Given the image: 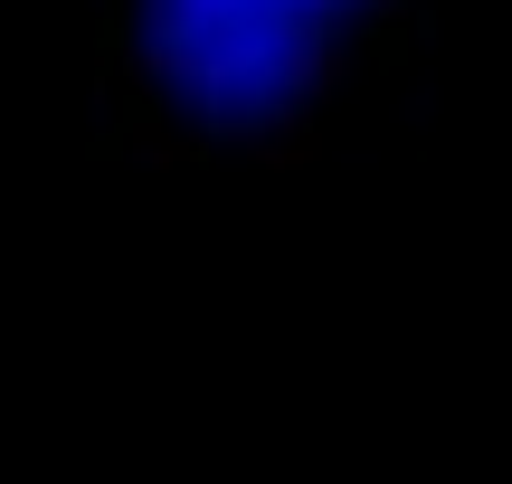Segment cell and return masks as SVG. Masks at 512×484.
<instances>
[{
	"mask_svg": "<svg viewBox=\"0 0 512 484\" xmlns=\"http://www.w3.org/2000/svg\"><path fill=\"white\" fill-rule=\"evenodd\" d=\"M389 0H105V105L152 162L275 152L351 86Z\"/></svg>",
	"mask_w": 512,
	"mask_h": 484,
	"instance_id": "6da1fadb",
	"label": "cell"
}]
</instances>
